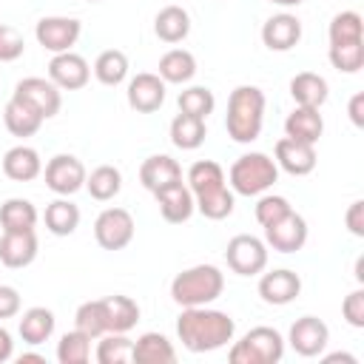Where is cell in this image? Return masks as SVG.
Segmentation results:
<instances>
[{"mask_svg": "<svg viewBox=\"0 0 364 364\" xmlns=\"http://www.w3.org/2000/svg\"><path fill=\"white\" fill-rule=\"evenodd\" d=\"M233 333H236V321L228 313L213 310L208 304L182 307V313L176 318V336H179L182 347L191 353L222 350L228 341H233Z\"/></svg>", "mask_w": 364, "mask_h": 364, "instance_id": "6da1fadb", "label": "cell"}, {"mask_svg": "<svg viewBox=\"0 0 364 364\" xmlns=\"http://www.w3.org/2000/svg\"><path fill=\"white\" fill-rule=\"evenodd\" d=\"M188 188L193 193V205L205 219H228L233 213V191L225 179V171L213 159H196L188 168Z\"/></svg>", "mask_w": 364, "mask_h": 364, "instance_id": "7a4b0ae2", "label": "cell"}, {"mask_svg": "<svg viewBox=\"0 0 364 364\" xmlns=\"http://www.w3.org/2000/svg\"><path fill=\"white\" fill-rule=\"evenodd\" d=\"M264 91L259 85H236L228 97V114H225V131L233 142L250 145L259 139L264 125Z\"/></svg>", "mask_w": 364, "mask_h": 364, "instance_id": "3957f363", "label": "cell"}, {"mask_svg": "<svg viewBox=\"0 0 364 364\" xmlns=\"http://www.w3.org/2000/svg\"><path fill=\"white\" fill-rule=\"evenodd\" d=\"M225 290V273L216 264H193L173 276L171 282V299L179 307H202L222 296Z\"/></svg>", "mask_w": 364, "mask_h": 364, "instance_id": "277c9868", "label": "cell"}, {"mask_svg": "<svg viewBox=\"0 0 364 364\" xmlns=\"http://www.w3.org/2000/svg\"><path fill=\"white\" fill-rule=\"evenodd\" d=\"M276 179H279V165L273 156L262 151L242 154L228 171V185L239 196H262L276 185Z\"/></svg>", "mask_w": 364, "mask_h": 364, "instance_id": "5b68a950", "label": "cell"}, {"mask_svg": "<svg viewBox=\"0 0 364 364\" xmlns=\"http://www.w3.org/2000/svg\"><path fill=\"white\" fill-rule=\"evenodd\" d=\"M230 364H279L284 358V338L276 327H253L228 350Z\"/></svg>", "mask_w": 364, "mask_h": 364, "instance_id": "8992f818", "label": "cell"}, {"mask_svg": "<svg viewBox=\"0 0 364 364\" xmlns=\"http://www.w3.org/2000/svg\"><path fill=\"white\" fill-rule=\"evenodd\" d=\"M225 262L236 276H259L267 267V245L253 233H239L228 242Z\"/></svg>", "mask_w": 364, "mask_h": 364, "instance_id": "52a82bcc", "label": "cell"}, {"mask_svg": "<svg viewBox=\"0 0 364 364\" xmlns=\"http://www.w3.org/2000/svg\"><path fill=\"white\" fill-rule=\"evenodd\" d=\"M11 100L28 105L34 114H40L43 119H51L60 114V105H63V94L60 88L46 80V77H23L14 91H11Z\"/></svg>", "mask_w": 364, "mask_h": 364, "instance_id": "ba28073f", "label": "cell"}, {"mask_svg": "<svg viewBox=\"0 0 364 364\" xmlns=\"http://www.w3.org/2000/svg\"><path fill=\"white\" fill-rule=\"evenodd\" d=\"M134 216L125 208H105L97 219H94V239L102 250H122L131 245L134 239Z\"/></svg>", "mask_w": 364, "mask_h": 364, "instance_id": "9c48e42d", "label": "cell"}, {"mask_svg": "<svg viewBox=\"0 0 364 364\" xmlns=\"http://www.w3.org/2000/svg\"><path fill=\"white\" fill-rule=\"evenodd\" d=\"M43 176H46V188L48 191H54L57 196H71L80 188H85L88 171H85V165L74 154H54L46 162Z\"/></svg>", "mask_w": 364, "mask_h": 364, "instance_id": "30bf717a", "label": "cell"}, {"mask_svg": "<svg viewBox=\"0 0 364 364\" xmlns=\"http://www.w3.org/2000/svg\"><path fill=\"white\" fill-rule=\"evenodd\" d=\"M82 34V23L77 17H60V14H51V17H40L37 26H34V37L37 43L51 51V54H63V51H71V46H77Z\"/></svg>", "mask_w": 364, "mask_h": 364, "instance_id": "8fae6325", "label": "cell"}, {"mask_svg": "<svg viewBox=\"0 0 364 364\" xmlns=\"http://www.w3.org/2000/svg\"><path fill=\"white\" fill-rule=\"evenodd\" d=\"M287 341L290 347L304 355V358H316L324 353L327 341H330V327L318 318V316H301L290 324V333H287Z\"/></svg>", "mask_w": 364, "mask_h": 364, "instance_id": "7c38bea8", "label": "cell"}, {"mask_svg": "<svg viewBox=\"0 0 364 364\" xmlns=\"http://www.w3.org/2000/svg\"><path fill=\"white\" fill-rule=\"evenodd\" d=\"M264 245L273 247L276 253H296L307 245V222L301 213L290 210L279 222L264 228Z\"/></svg>", "mask_w": 364, "mask_h": 364, "instance_id": "4fadbf2b", "label": "cell"}, {"mask_svg": "<svg viewBox=\"0 0 364 364\" xmlns=\"http://www.w3.org/2000/svg\"><path fill=\"white\" fill-rule=\"evenodd\" d=\"M48 80L60 91H80L91 80V65H88L85 57H80L74 51H63V54H54L51 57V63H48Z\"/></svg>", "mask_w": 364, "mask_h": 364, "instance_id": "5bb4252c", "label": "cell"}, {"mask_svg": "<svg viewBox=\"0 0 364 364\" xmlns=\"http://www.w3.org/2000/svg\"><path fill=\"white\" fill-rule=\"evenodd\" d=\"M165 80L159 74H151V71H142L136 77L128 80V88H125V100L134 111L139 114H154L162 108L165 102Z\"/></svg>", "mask_w": 364, "mask_h": 364, "instance_id": "9a60e30c", "label": "cell"}, {"mask_svg": "<svg viewBox=\"0 0 364 364\" xmlns=\"http://www.w3.org/2000/svg\"><path fill=\"white\" fill-rule=\"evenodd\" d=\"M301 293V276L290 267H279V270H270L264 273L262 270V279H259V296L264 304H273V307H284L290 301H296Z\"/></svg>", "mask_w": 364, "mask_h": 364, "instance_id": "2e32d148", "label": "cell"}, {"mask_svg": "<svg viewBox=\"0 0 364 364\" xmlns=\"http://www.w3.org/2000/svg\"><path fill=\"white\" fill-rule=\"evenodd\" d=\"M154 196H156L159 216H162L165 222H171V225L188 222V219L193 216V210H196L193 193H191V188H188L182 179H179V182H171V185H165V188H159V191H154Z\"/></svg>", "mask_w": 364, "mask_h": 364, "instance_id": "e0dca14e", "label": "cell"}, {"mask_svg": "<svg viewBox=\"0 0 364 364\" xmlns=\"http://www.w3.org/2000/svg\"><path fill=\"white\" fill-rule=\"evenodd\" d=\"M301 40V20L290 11H279L264 20L262 26V43L270 51H290Z\"/></svg>", "mask_w": 364, "mask_h": 364, "instance_id": "ac0fdd59", "label": "cell"}, {"mask_svg": "<svg viewBox=\"0 0 364 364\" xmlns=\"http://www.w3.org/2000/svg\"><path fill=\"white\" fill-rule=\"evenodd\" d=\"M37 233L34 230H3L0 236V262L11 270L28 267L37 259Z\"/></svg>", "mask_w": 364, "mask_h": 364, "instance_id": "d6986e66", "label": "cell"}, {"mask_svg": "<svg viewBox=\"0 0 364 364\" xmlns=\"http://www.w3.org/2000/svg\"><path fill=\"white\" fill-rule=\"evenodd\" d=\"M273 156H276V165L282 171H287L290 176H307L313 168H316V145H307V142H299V139H290V136H282L273 148Z\"/></svg>", "mask_w": 364, "mask_h": 364, "instance_id": "ffe728a7", "label": "cell"}, {"mask_svg": "<svg viewBox=\"0 0 364 364\" xmlns=\"http://www.w3.org/2000/svg\"><path fill=\"white\" fill-rule=\"evenodd\" d=\"M324 134V119L318 114V108H304V105H296L287 119H284V136L290 139H299V142H307V145H316Z\"/></svg>", "mask_w": 364, "mask_h": 364, "instance_id": "44dd1931", "label": "cell"}, {"mask_svg": "<svg viewBox=\"0 0 364 364\" xmlns=\"http://www.w3.org/2000/svg\"><path fill=\"white\" fill-rule=\"evenodd\" d=\"M3 173L14 182H31L43 173V159L31 145H14L3 154Z\"/></svg>", "mask_w": 364, "mask_h": 364, "instance_id": "7402d4cb", "label": "cell"}, {"mask_svg": "<svg viewBox=\"0 0 364 364\" xmlns=\"http://www.w3.org/2000/svg\"><path fill=\"white\" fill-rule=\"evenodd\" d=\"M179 179H182V168L168 154H154V156H148L139 165V182L151 193L159 191V188H165V185H171V182H179Z\"/></svg>", "mask_w": 364, "mask_h": 364, "instance_id": "603a6c76", "label": "cell"}, {"mask_svg": "<svg viewBox=\"0 0 364 364\" xmlns=\"http://www.w3.org/2000/svg\"><path fill=\"white\" fill-rule=\"evenodd\" d=\"M290 97L296 105H304V108H321L330 97V85L321 74L316 71H299L293 80H290Z\"/></svg>", "mask_w": 364, "mask_h": 364, "instance_id": "cb8c5ba5", "label": "cell"}, {"mask_svg": "<svg viewBox=\"0 0 364 364\" xmlns=\"http://www.w3.org/2000/svg\"><path fill=\"white\" fill-rule=\"evenodd\" d=\"M102 310H105L108 333H128L139 321V304L131 296H122V293L105 296L102 299Z\"/></svg>", "mask_w": 364, "mask_h": 364, "instance_id": "d4e9b609", "label": "cell"}, {"mask_svg": "<svg viewBox=\"0 0 364 364\" xmlns=\"http://www.w3.org/2000/svg\"><path fill=\"white\" fill-rule=\"evenodd\" d=\"M154 34L162 43H182L191 34V14L182 6H165L154 17Z\"/></svg>", "mask_w": 364, "mask_h": 364, "instance_id": "484cf974", "label": "cell"}, {"mask_svg": "<svg viewBox=\"0 0 364 364\" xmlns=\"http://www.w3.org/2000/svg\"><path fill=\"white\" fill-rule=\"evenodd\" d=\"M54 324H57V318H54V313L48 307H28L20 316L17 333H20V338L26 344L37 347V344H43V341H48L54 336Z\"/></svg>", "mask_w": 364, "mask_h": 364, "instance_id": "4316f807", "label": "cell"}, {"mask_svg": "<svg viewBox=\"0 0 364 364\" xmlns=\"http://www.w3.org/2000/svg\"><path fill=\"white\" fill-rule=\"evenodd\" d=\"M131 361H139V364H173L176 361V350H173L168 336L151 330V333H142L134 341V358Z\"/></svg>", "mask_w": 364, "mask_h": 364, "instance_id": "83f0119b", "label": "cell"}, {"mask_svg": "<svg viewBox=\"0 0 364 364\" xmlns=\"http://www.w3.org/2000/svg\"><path fill=\"white\" fill-rule=\"evenodd\" d=\"M156 74L165 82H173V85L191 82L196 77V57L188 48H171L159 57V71Z\"/></svg>", "mask_w": 364, "mask_h": 364, "instance_id": "f1b7e54d", "label": "cell"}, {"mask_svg": "<svg viewBox=\"0 0 364 364\" xmlns=\"http://www.w3.org/2000/svg\"><path fill=\"white\" fill-rule=\"evenodd\" d=\"M43 222H46L48 233H54V236H71L80 228V208L68 196H60V199H54V202L46 205Z\"/></svg>", "mask_w": 364, "mask_h": 364, "instance_id": "f546056e", "label": "cell"}, {"mask_svg": "<svg viewBox=\"0 0 364 364\" xmlns=\"http://www.w3.org/2000/svg\"><path fill=\"white\" fill-rule=\"evenodd\" d=\"M208 136V125L205 119L199 117H191V114H176L171 119V142L179 148V151H196Z\"/></svg>", "mask_w": 364, "mask_h": 364, "instance_id": "4dcf8cb0", "label": "cell"}, {"mask_svg": "<svg viewBox=\"0 0 364 364\" xmlns=\"http://www.w3.org/2000/svg\"><path fill=\"white\" fill-rule=\"evenodd\" d=\"M37 219H40L37 208L23 196H11L0 205V228L3 230H34Z\"/></svg>", "mask_w": 364, "mask_h": 364, "instance_id": "1f68e13d", "label": "cell"}, {"mask_svg": "<svg viewBox=\"0 0 364 364\" xmlns=\"http://www.w3.org/2000/svg\"><path fill=\"white\" fill-rule=\"evenodd\" d=\"M85 191L97 202H111L122 191V173H119V168L117 165H97L85 176Z\"/></svg>", "mask_w": 364, "mask_h": 364, "instance_id": "d6a6232c", "label": "cell"}, {"mask_svg": "<svg viewBox=\"0 0 364 364\" xmlns=\"http://www.w3.org/2000/svg\"><path fill=\"white\" fill-rule=\"evenodd\" d=\"M3 122H6L11 136H23L26 139V136H34L46 119L40 114H34L28 105H23L17 100H9L6 108H3Z\"/></svg>", "mask_w": 364, "mask_h": 364, "instance_id": "836d02e7", "label": "cell"}, {"mask_svg": "<svg viewBox=\"0 0 364 364\" xmlns=\"http://www.w3.org/2000/svg\"><path fill=\"white\" fill-rule=\"evenodd\" d=\"M94 77H97L102 85H108V88L125 82V77H128V57H125V51H119V48H105V51L94 60Z\"/></svg>", "mask_w": 364, "mask_h": 364, "instance_id": "e575fe53", "label": "cell"}, {"mask_svg": "<svg viewBox=\"0 0 364 364\" xmlns=\"http://www.w3.org/2000/svg\"><path fill=\"white\" fill-rule=\"evenodd\" d=\"M94 355L100 364H125L134 358V341L125 333H102Z\"/></svg>", "mask_w": 364, "mask_h": 364, "instance_id": "d590c367", "label": "cell"}, {"mask_svg": "<svg viewBox=\"0 0 364 364\" xmlns=\"http://www.w3.org/2000/svg\"><path fill=\"white\" fill-rule=\"evenodd\" d=\"M327 37H330V46L364 40V20H361V14L358 11H338V14H333V20L327 26Z\"/></svg>", "mask_w": 364, "mask_h": 364, "instance_id": "8d00e7d4", "label": "cell"}, {"mask_svg": "<svg viewBox=\"0 0 364 364\" xmlns=\"http://www.w3.org/2000/svg\"><path fill=\"white\" fill-rule=\"evenodd\" d=\"M176 105H179V111H182V114H191V117L208 119V117L213 114V108H216V97H213V91H210V88H205V85H191V88L179 91Z\"/></svg>", "mask_w": 364, "mask_h": 364, "instance_id": "74e56055", "label": "cell"}, {"mask_svg": "<svg viewBox=\"0 0 364 364\" xmlns=\"http://www.w3.org/2000/svg\"><path fill=\"white\" fill-rule=\"evenodd\" d=\"M91 358V338L77 327L63 333L57 341V361L60 364H85Z\"/></svg>", "mask_w": 364, "mask_h": 364, "instance_id": "f35d334b", "label": "cell"}, {"mask_svg": "<svg viewBox=\"0 0 364 364\" xmlns=\"http://www.w3.org/2000/svg\"><path fill=\"white\" fill-rule=\"evenodd\" d=\"M74 327L80 333H85L88 338H100L102 333H108V324H105V310H102V299H91V301H82L74 313Z\"/></svg>", "mask_w": 364, "mask_h": 364, "instance_id": "ab89813d", "label": "cell"}, {"mask_svg": "<svg viewBox=\"0 0 364 364\" xmlns=\"http://www.w3.org/2000/svg\"><path fill=\"white\" fill-rule=\"evenodd\" d=\"M327 57H330V65H333L336 71H341V74H355V71H361V65H364V40L330 46V48H327Z\"/></svg>", "mask_w": 364, "mask_h": 364, "instance_id": "60d3db41", "label": "cell"}, {"mask_svg": "<svg viewBox=\"0 0 364 364\" xmlns=\"http://www.w3.org/2000/svg\"><path fill=\"white\" fill-rule=\"evenodd\" d=\"M290 210H293V205L284 196H279V193H262L259 202H256V222L262 228H267V225L279 222L282 216H287Z\"/></svg>", "mask_w": 364, "mask_h": 364, "instance_id": "b9f144b4", "label": "cell"}, {"mask_svg": "<svg viewBox=\"0 0 364 364\" xmlns=\"http://www.w3.org/2000/svg\"><path fill=\"white\" fill-rule=\"evenodd\" d=\"M23 51H26L23 34L14 26L0 23V63H14L23 57Z\"/></svg>", "mask_w": 364, "mask_h": 364, "instance_id": "7bdbcfd3", "label": "cell"}, {"mask_svg": "<svg viewBox=\"0 0 364 364\" xmlns=\"http://www.w3.org/2000/svg\"><path fill=\"white\" fill-rule=\"evenodd\" d=\"M341 316H344V321H347L350 327H355V330L364 327V290H361V287H355L353 293L344 296V301H341Z\"/></svg>", "mask_w": 364, "mask_h": 364, "instance_id": "ee69618b", "label": "cell"}, {"mask_svg": "<svg viewBox=\"0 0 364 364\" xmlns=\"http://www.w3.org/2000/svg\"><path fill=\"white\" fill-rule=\"evenodd\" d=\"M20 293H17V287H11V284H0V321L3 318H14L17 313H20Z\"/></svg>", "mask_w": 364, "mask_h": 364, "instance_id": "f6af8a7d", "label": "cell"}, {"mask_svg": "<svg viewBox=\"0 0 364 364\" xmlns=\"http://www.w3.org/2000/svg\"><path fill=\"white\" fill-rule=\"evenodd\" d=\"M344 225H347V230L353 233V236H364V199H355V202H350V208H347V213H344Z\"/></svg>", "mask_w": 364, "mask_h": 364, "instance_id": "bcb514c9", "label": "cell"}, {"mask_svg": "<svg viewBox=\"0 0 364 364\" xmlns=\"http://www.w3.org/2000/svg\"><path fill=\"white\" fill-rule=\"evenodd\" d=\"M350 119H353V125L355 128H361L364 125V94H353V100H350Z\"/></svg>", "mask_w": 364, "mask_h": 364, "instance_id": "7dc6e473", "label": "cell"}, {"mask_svg": "<svg viewBox=\"0 0 364 364\" xmlns=\"http://www.w3.org/2000/svg\"><path fill=\"white\" fill-rule=\"evenodd\" d=\"M14 355V341H11V333L6 327H0V364L9 361Z\"/></svg>", "mask_w": 364, "mask_h": 364, "instance_id": "c3c4849f", "label": "cell"}, {"mask_svg": "<svg viewBox=\"0 0 364 364\" xmlns=\"http://www.w3.org/2000/svg\"><path fill=\"white\" fill-rule=\"evenodd\" d=\"M28 361L46 364V355H40V353H23V355H17V364H28Z\"/></svg>", "mask_w": 364, "mask_h": 364, "instance_id": "681fc988", "label": "cell"}, {"mask_svg": "<svg viewBox=\"0 0 364 364\" xmlns=\"http://www.w3.org/2000/svg\"><path fill=\"white\" fill-rule=\"evenodd\" d=\"M324 361H347V364H358V358L350 355V353H330V355H324Z\"/></svg>", "mask_w": 364, "mask_h": 364, "instance_id": "f907efd6", "label": "cell"}, {"mask_svg": "<svg viewBox=\"0 0 364 364\" xmlns=\"http://www.w3.org/2000/svg\"><path fill=\"white\" fill-rule=\"evenodd\" d=\"M267 3H273V6H282V9H293V6H301L304 0H267Z\"/></svg>", "mask_w": 364, "mask_h": 364, "instance_id": "816d5d0a", "label": "cell"}, {"mask_svg": "<svg viewBox=\"0 0 364 364\" xmlns=\"http://www.w3.org/2000/svg\"><path fill=\"white\" fill-rule=\"evenodd\" d=\"M361 270H364V259L358 256V259H355V279H358V284L364 282V273H361Z\"/></svg>", "mask_w": 364, "mask_h": 364, "instance_id": "f5cc1de1", "label": "cell"}, {"mask_svg": "<svg viewBox=\"0 0 364 364\" xmlns=\"http://www.w3.org/2000/svg\"><path fill=\"white\" fill-rule=\"evenodd\" d=\"M88 3H100V0H88Z\"/></svg>", "mask_w": 364, "mask_h": 364, "instance_id": "db71d44e", "label": "cell"}]
</instances>
